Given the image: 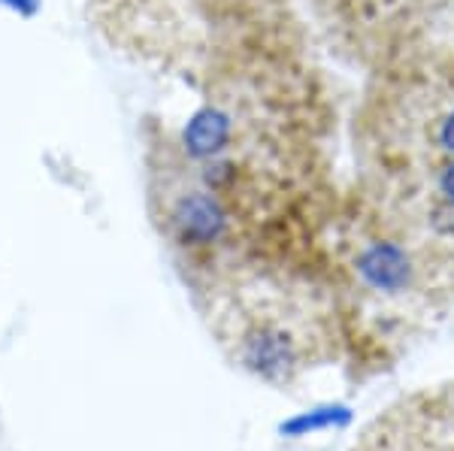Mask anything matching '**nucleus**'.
Masks as SVG:
<instances>
[{"label": "nucleus", "mask_w": 454, "mask_h": 451, "mask_svg": "<svg viewBox=\"0 0 454 451\" xmlns=\"http://www.w3.org/2000/svg\"><path fill=\"white\" fill-rule=\"evenodd\" d=\"M222 343L243 373L282 391L315 369L346 363L340 303L331 288L239 309L222 330Z\"/></svg>", "instance_id": "nucleus-1"}, {"label": "nucleus", "mask_w": 454, "mask_h": 451, "mask_svg": "<svg viewBox=\"0 0 454 451\" xmlns=\"http://www.w3.org/2000/svg\"><path fill=\"white\" fill-rule=\"evenodd\" d=\"M361 442L379 451H454V382L400 400Z\"/></svg>", "instance_id": "nucleus-2"}, {"label": "nucleus", "mask_w": 454, "mask_h": 451, "mask_svg": "<svg viewBox=\"0 0 454 451\" xmlns=\"http://www.w3.org/2000/svg\"><path fill=\"white\" fill-rule=\"evenodd\" d=\"M231 119L222 113V109H203L197 113L188 128L182 130V143H185L188 155L194 158H212L224 149L227 140H231Z\"/></svg>", "instance_id": "nucleus-3"}, {"label": "nucleus", "mask_w": 454, "mask_h": 451, "mask_svg": "<svg viewBox=\"0 0 454 451\" xmlns=\"http://www.w3.org/2000/svg\"><path fill=\"white\" fill-rule=\"evenodd\" d=\"M4 4H10L12 10L25 12V16H31V12L36 10V4H40V0H4Z\"/></svg>", "instance_id": "nucleus-4"}]
</instances>
